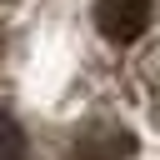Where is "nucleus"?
I'll return each instance as SVG.
<instances>
[{
    "instance_id": "nucleus-1",
    "label": "nucleus",
    "mask_w": 160,
    "mask_h": 160,
    "mask_svg": "<svg viewBox=\"0 0 160 160\" xmlns=\"http://www.w3.org/2000/svg\"><path fill=\"white\" fill-rule=\"evenodd\" d=\"M95 25H100L105 40L130 45L150 25V0H95Z\"/></svg>"
},
{
    "instance_id": "nucleus-2",
    "label": "nucleus",
    "mask_w": 160,
    "mask_h": 160,
    "mask_svg": "<svg viewBox=\"0 0 160 160\" xmlns=\"http://www.w3.org/2000/svg\"><path fill=\"white\" fill-rule=\"evenodd\" d=\"M130 135L125 130H115V125H90V130H80L75 135V145H70V160H130Z\"/></svg>"
},
{
    "instance_id": "nucleus-3",
    "label": "nucleus",
    "mask_w": 160,
    "mask_h": 160,
    "mask_svg": "<svg viewBox=\"0 0 160 160\" xmlns=\"http://www.w3.org/2000/svg\"><path fill=\"white\" fill-rule=\"evenodd\" d=\"M0 160H30V150H25V130L15 125L10 110H0Z\"/></svg>"
}]
</instances>
